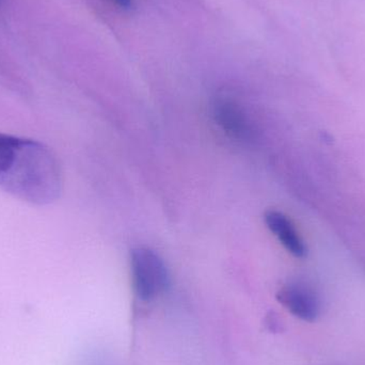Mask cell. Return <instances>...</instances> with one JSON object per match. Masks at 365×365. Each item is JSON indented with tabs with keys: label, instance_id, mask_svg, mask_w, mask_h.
Segmentation results:
<instances>
[{
	"label": "cell",
	"instance_id": "cell-1",
	"mask_svg": "<svg viewBox=\"0 0 365 365\" xmlns=\"http://www.w3.org/2000/svg\"><path fill=\"white\" fill-rule=\"evenodd\" d=\"M0 188L36 205L53 203L61 191L56 156L38 141L0 134Z\"/></svg>",
	"mask_w": 365,
	"mask_h": 365
},
{
	"label": "cell",
	"instance_id": "cell-2",
	"mask_svg": "<svg viewBox=\"0 0 365 365\" xmlns=\"http://www.w3.org/2000/svg\"><path fill=\"white\" fill-rule=\"evenodd\" d=\"M130 272L135 295L141 302H152L170 285L166 264L155 251L148 247L133 249Z\"/></svg>",
	"mask_w": 365,
	"mask_h": 365
},
{
	"label": "cell",
	"instance_id": "cell-3",
	"mask_svg": "<svg viewBox=\"0 0 365 365\" xmlns=\"http://www.w3.org/2000/svg\"><path fill=\"white\" fill-rule=\"evenodd\" d=\"M277 299L291 314L308 323L317 321L321 312L319 296L304 283H287L277 294Z\"/></svg>",
	"mask_w": 365,
	"mask_h": 365
},
{
	"label": "cell",
	"instance_id": "cell-4",
	"mask_svg": "<svg viewBox=\"0 0 365 365\" xmlns=\"http://www.w3.org/2000/svg\"><path fill=\"white\" fill-rule=\"evenodd\" d=\"M215 121L230 137L240 141H250L255 137V130L246 111L227 98L217 100L212 105Z\"/></svg>",
	"mask_w": 365,
	"mask_h": 365
},
{
	"label": "cell",
	"instance_id": "cell-5",
	"mask_svg": "<svg viewBox=\"0 0 365 365\" xmlns=\"http://www.w3.org/2000/svg\"><path fill=\"white\" fill-rule=\"evenodd\" d=\"M266 225L280 240L285 249L296 257H304L307 255L306 245L300 237L293 222L282 212L269 210L266 212Z\"/></svg>",
	"mask_w": 365,
	"mask_h": 365
},
{
	"label": "cell",
	"instance_id": "cell-6",
	"mask_svg": "<svg viewBox=\"0 0 365 365\" xmlns=\"http://www.w3.org/2000/svg\"><path fill=\"white\" fill-rule=\"evenodd\" d=\"M109 1L123 10H130L133 8V0H109Z\"/></svg>",
	"mask_w": 365,
	"mask_h": 365
}]
</instances>
